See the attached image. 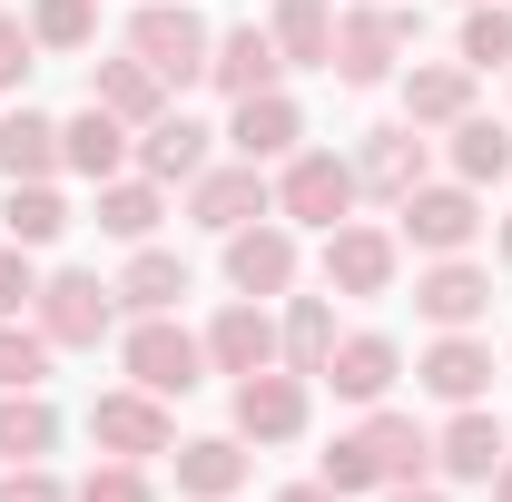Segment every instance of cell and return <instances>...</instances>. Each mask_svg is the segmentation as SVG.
Masks as SVG:
<instances>
[{"label":"cell","instance_id":"cell-29","mask_svg":"<svg viewBox=\"0 0 512 502\" xmlns=\"http://www.w3.org/2000/svg\"><path fill=\"white\" fill-rule=\"evenodd\" d=\"M444 168L463 178V188H503V178H512V128L483 119V109H473V119H453V128H444Z\"/></svg>","mask_w":512,"mask_h":502},{"label":"cell","instance_id":"cell-23","mask_svg":"<svg viewBox=\"0 0 512 502\" xmlns=\"http://www.w3.org/2000/svg\"><path fill=\"white\" fill-rule=\"evenodd\" d=\"M109 286H119V315H178V306L197 296L188 256H178V247H158V237H148V247H128V266L109 276Z\"/></svg>","mask_w":512,"mask_h":502},{"label":"cell","instance_id":"cell-22","mask_svg":"<svg viewBox=\"0 0 512 502\" xmlns=\"http://www.w3.org/2000/svg\"><path fill=\"white\" fill-rule=\"evenodd\" d=\"M128 148H138V128H128V119H109V109L89 99L79 119H60V178L99 188V178H119V168H128Z\"/></svg>","mask_w":512,"mask_h":502},{"label":"cell","instance_id":"cell-34","mask_svg":"<svg viewBox=\"0 0 512 502\" xmlns=\"http://www.w3.org/2000/svg\"><path fill=\"white\" fill-rule=\"evenodd\" d=\"M30 40H40L50 60L99 50V0H30Z\"/></svg>","mask_w":512,"mask_h":502},{"label":"cell","instance_id":"cell-33","mask_svg":"<svg viewBox=\"0 0 512 502\" xmlns=\"http://www.w3.org/2000/svg\"><path fill=\"white\" fill-rule=\"evenodd\" d=\"M50 453H60V404L40 384L0 394V463H50Z\"/></svg>","mask_w":512,"mask_h":502},{"label":"cell","instance_id":"cell-2","mask_svg":"<svg viewBox=\"0 0 512 502\" xmlns=\"http://www.w3.org/2000/svg\"><path fill=\"white\" fill-rule=\"evenodd\" d=\"M355 158H345V148H296V158H276V217H286V227H296V237H306V227H345V217H355Z\"/></svg>","mask_w":512,"mask_h":502},{"label":"cell","instance_id":"cell-6","mask_svg":"<svg viewBox=\"0 0 512 502\" xmlns=\"http://www.w3.org/2000/svg\"><path fill=\"white\" fill-rule=\"evenodd\" d=\"M404 50H414V20L394 10V0H355V10H335V79L345 89H384L394 69H404Z\"/></svg>","mask_w":512,"mask_h":502},{"label":"cell","instance_id":"cell-31","mask_svg":"<svg viewBox=\"0 0 512 502\" xmlns=\"http://www.w3.org/2000/svg\"><path fill=\"white\" fill-rule=\"evenodd\" d=\"M335 296H286L276 315V365H296V375H325V355H335Z\"/></svg>","mask_w":512,"mask_h":502},{"label":"cell","instance_id":"cell-11","mask_svg":"<svg viewBox=\"0 0 512 502\" xmlns=\"http://www.w3.org/2000/svg\"><path fill=\"white\" fill-rule=\"evenodd\" d=\"M89 443L119 453V463H148V453L178 443V414H168V394H148V384H109V394L89 404Z\"/></svg>","mask_w":512,"mask_h":502},{"label":"cell","instance_id":"cell-28","mask_svg":"<svg viewBox=\"0 0 512 502\" xmlns=\"http://www.w3.org/2000/svg\"><path fill=\"white\" fill-rule=\"evenodd\" d=\"M69 227H79V217H69V197H60V178H20V188L0 197V237H10V247H60Z\"/></svg>","mask_w":512,"mask_h":502},{"label":"cell","instance_id":"cell-16","mask_svg":"<svg viewBox=\"0 0 512 502\" xmlns=\"http://www.w3.org/2000/svg\"><path fill=\"white\" fill-rule=\"evenodd\" d=\"M197 335H207V375H227V384L256 375V365H276V306L266 296H227Z\"/></svg>","mask_w":512,"mask_h":502},{"label":"cell","instance_id":"cell-42","mask_svg":"<svg viewBox=\"0 0 512 502\" xmlns=\"http://www.w3.org/2000/svg\"><path fill=\"white\" fill-rule=\"evenodd\" d=\"M375 502H444V483H384Z\"/></svg>","mask_w":512,"mask_h":502},{"label":"cell","instance_id":"cell-47","mask_svg":"<svg viewBox=\"0 0 512 502\" xmlns=\"http://www.w3.org/2000/svg\"><path fill=\"white\" fill-rule=\"evenodd\" d=\"M503 79H512V69H503Z\"/></svg>","mask_w":512,"mask_h":502},{"label":"cell","instance_id":"cell-30","mask_svg":"<svg viewBox=\"0 0 512 502\" xmlns=\"http://www.w3.org/2000/svg\"><path fill=\"white\" fill-rule=\"evenodd\" d=\"M266 40L286 69H325L335 60V0H276L266 10Z\"/></svg>","mask_w":512,"mask_h":502},{"label":"cell","instance_id":"cell-24","mask_svg":"<svg viewBox=\"0 0 512 502\" xmlns=\"http://www.w3.org/2000/svg\"><path fill=\"white\" fill-rule=\"evenodd\" d=\"M89 217H99V237L148 247V237L168 227V188H158V178H138V168H119V178H99V188H89Z\"/></svg>","mask_w":512,"mask_h":502},{"label":"cell","instance_id":"cell-10","mask_svg":"<svg viewBox=\"0 0 512 502\" xmlns=\"http://www.w3.org/2000/svg\"><path fill=\"white\" fill-rule=\"evenodd\" d=\"M296 276H306V237L286 227V217H247L237 237H227V286L237 296H296Z\"/></svg>","mask_w":512,"mask_h":502},{"label":"cell","instance_id":"cell-37","mask_svg":"<svg viewBox=\"0 0 512 502\" xmlns=\"http://www.w3.org/2000/svg\"><path fill=\"white\" fill-rule=\"evenodd\" d=\"M69 502H158V483H148V463H119V453H99V463L69 483Z\"/></svg>","mask_w":512,"mask_h":502},{"label":"cell","instance_id":"cell-21","mask_svg":"<svg viewBox=\"0 0 512 502\" xmlns=\"http://www.w3.org/2000/svg\"><path fill=\"white\" fill-rule=\"evenodd\" d=\"M207 89H217V99H256V89H286V60H276L266 20H237V30H217V50H207Z\"/></svg>","mask_w":512,"mask_h":502},{"label":"cell","instance_id":"cell-7","mask_svg":"<svg viewBox=\"0 0 512 502\" xmlns=\"http://www.w3.org/2000/svg\"><path fill=\"white\" fill-rule=\"evenodd\" d=\"M178 197H188V227L237 237L247 217H276V168H256V158H207Z\"/></svg>","mask_w":512,"mask_h":502},{"label":"cell","instance_id":"cell-26","mask_svg":"<svg viewBox=\"0 0 512 502\" xmlns=\"http://www.w3.org/2000/svg\"><path fill=\"white\" fill-rule=\"evenodd\" d=\"M365 453H375L384 483H434V434L414 424V414H394V404H365Z\"/></svg>","mask_w":512,"mask_h":502},{"label":"cell","instance_id":"cell-14","mask_svg":"<svg viewBox=\"0 0 512 502\" xmlns=\"http://www.w3.org/2000/svg\"><path fill=\"white\" fill-rule=\"evenodd\" d=\"M207 158H227V138H217L207 119H188V109H158V119L138 128V148H128V168L158 178V188H188Z\"/></svg>","mask_w":512,"mask_h":502},{"label":"cell","instance_id":"cell-45","mask_svg":"<svg viewBox=\"0 0 512 502\" xmlns=\"http://www.w3.org/2000/svg\"><path fill=\"white\" fill-rule=\"evenodd\" d=\"M493 256H503V266H512V217H503V227H493Z\"/></svg>","mask_w":512,"mask_h":502},{"label":"cell","instance_id":"cell-5","mask_svg":"<svg viewBox=\"0 0 512 502\" xmlns=\"http://www.w3.org/2000/svg\"><path fill=\"white\" fill-rule=\"evenodd\" d=\"M325 296H355V306H375L404 286V237L375 227V217H345V227H325V256H316Z\"/></svg>","mask_w":512,"mask_h":502},{"label":"cell","instance_id":"cell-39","mask_svg":"<svg viewBox=\"0 0 512 502\" xmlns=\"http://www.w3.org/2000/svg\"><path fill=\"white\" fill-rule=\"evenodd\" d=\"M40 40H30V10H0V89H30Z\"/></svg>","mask_w":512,"mask_h":502},{"label":"cell","instance_id":"cell-4","mask_svg":"<svg viewBox=\"0 0 512 502\" xmlns=\"http://www.w3.org/2000/svg\"><path fill=\"white\" fill-rule=\"evenodd\" d=\"M119 375L178 404V394L207 384V335H188L178 315H128V325H119Z\"/></svg>","mask_w":512,"mask_h":502},{"label":"cell","instance_id":"cell-25","mask_svg":"<svg viewBox=\"0 0 512 502\" xmlns=\"http://www.w3.org/2000/svg\"><path fill=\"white\" fill-rule=\"evenodd\" d=\"M473 89H483V69H463V60H404V119L453 128V119H473Z\"/></svg>","mask_w":512,"mask_h":502},{"label":"cell","instance_id":"cell-8","mask_svg":"<svg viewBox=\"0 0 512 502\" xmlns=\"http://www.w3.org/2000/svg\"><path fill=\"white\" fill-rule=\"evenodd\" d=\"M394 237H404L414 256H473V237H483V188L424 178V188L394 207Z\"/></svg>","mask_w":512,"mask_h":502},{"label":"cell","instance_id":"cell-19","mask_svg":"<svg viewBox=\"0 0 512 502\" xmlns=\"http://www.w3.org/2000/svg\"><path fill=\"white\" fill-rule=\"evenodd\" d=\"M503 453H512V424L493 404H453L444 434H434V473H444V483H493Z\"/></svg>","mask_w":512,"mask_h":502},{"label":"cell","instance_id":"cell-36","mask_svg":"<svg viewBox=\"0 0 512 502\" xmlns=\"http://www.w3.org/2000/svg\"><path fill=\"white\" fill-rule=\"evenodd\" d=\"M50 335L40 325H20V315H0V394H20V384H50Z\"/></svg>","mask_w":512,"mask_h":502},{"label":"cell","instance_id":"cell-40","mask_svg":"<svg viewBox=\"0 0 512 502\" xmlns=\"http://www.w3.org/2000/svg\"><path fill=\"white\" fill-rule=\"evenodd\" d=\"M30 306H40V256L0 237V315H30Z\"/></svg>","mask_w":512,"mask_h":502},{"label":"cell","instance_id":"cell-15","mask_svg":"<svg viewBox=\"0 0 512 502\" xmlns=\"http://www.w3.org/2000/svg\"><path fill=\"white\" fill-rule=\"evenodd\" d=\"M227 158H256V168H276V158H296L306 148V109L286 99V89H256V99H227Z\"/></svg>","mask_w":512,"mask_h":502},{"label":"cell","instance_id":"cell-18","mask_svg":"<svg viewBox=\"0 0 512 502\" xmlns=\"http://www.w3.org/2000/svg\"><path fill=\"white\" fill-rule=\"evenodd\" d=\"M414 384H424L434 404H483V394H493V345H483L473 325H444V335L414 355Z\"/></svg>","mask_w":512,"mask_h":502},{"label":"cell","instance_id":"cell-38","mask_svg":"<svg viewBox=\"0 0 512 502\" xmlns=\"http://www.w3.org/2000/svg\"><path fill=\"white\" fill-rule=\"evenodd\" d=\"M316 483H335L345 502H365V493H384V473H375V453H365V434H335L325 443V463H316Z\"/></svg>","mask_w":512,"mask_h":502},{"label":"cell","instance_id":"cell-46","mask_svg":"<svg viewBox=\"0 0 512 502\" xmlns=\"http://www.w3.org/2000/svg\"><path fill=\"white\" fill-rule=\"evenodd\" d=\"M463 10H473V0H463Z\"/></svg>","mask_w":512,"mask_h":502},{"label":"cell","instance_id":"cell-1","mask_svg":"<svg viewBox=\"0 0 512 502\" xmlns=\"http://www.w3.org/2000/svg\"><path fill=\"white\" fill-rule=\"evenodd\" d=\"M227 434L256 443V453H276V443H306V424H316V375H296V365H256V375H237V394H227Z\"/></svg>","mask_w":512,"mask_h":502},{"label":"cell","instance_id":"cell-32","mask_svg":"<svg viewBox=\"0 0 512 502\" xmlns=\"http://www.w3.org/2000/svg\"><path fill=\"white\" fill-rule=\"evenodd\" d=\"M0 178H10V188H20V178H60V119H40L30 99L0 109Z\"/></svg>","mask_w":512,"mask_h":502},{"label":"cell","instance_id":"cell-43","mask_svg":"<svg viewBox=\"0 0 512 502\" xmlns=\"http://www.w3.org/2000/svg\"><path fill=\"white\" fill-rule=\"evenodd\" d=\"M276 502H345V493H335V483H286Z\"/></svg>","mask_w":512,"mask_h":502},{"label":"cell","instance_id":"cell-13","mask_svg":"<svg viewBox=\"0 0 512 502\" xmlns=\"http://www.w3.org/2000/svg\"><path fill=\"white\" fill-rule=\"evenodd\" d=\"M325 394H335V404H384V394H394V384H404V345H394V335H384V325H345V335H335V355H325Z\"/></svg>","mask_w":512,"mask_h":502},{"label":"cell","instance_id":"cell-41","mask_svg":"<svg viewBox=\"0 0 512 502\" xmlns=\"http://www.w3.org/2000/svg\"><path fill=\"white\" fill-rule=\"evenodd\" d=\"M0 502H69V483L50 463H0Z\"/></svg>","mask_w":512,"mask_h":502},{"label":"cell","instance_id":"cell-3","mask_svg":"<svg viewBox=\"0 0 512 502\" xmlns=\"http://www.w3.org/2000/svg\"><path fill=\"white\" fill-rule=\"evenodd\" d=\"M30 325H40L60 355H99V345L119 335V286H109V276H89V266H60V276H40Z\"/></svg>","mask_w":512,"mask_h":502},{"label":"cell","instance_id":"cell-27","mask_svg":"<svg viewBox=\"0 0 512 502\" xmlns=\"http://www.w3.org/2000/svg\"><path fill=\"white\" fill-rule=\"evenodd\" d=\"M89 99H99V109H109V119H128V128H148V119H158V109H168V99H178V89H168V79H158V69L138 60V50H119V60H89Z\"/></svg>","mask_w":512,"mask_h":502},{"label":"cell","instance_id":"cell-35","mask_svg":"<svg viewBox=\"0 0 512 502\" xmlns=\"http://www.w3.org/2000/svg\"><path fill=\"white\" fill-rule=\"evenodd\" d=\"M453 60L463 69H512V0H473V10H463Z\"/></svg>","mask_w":512,"mask_h":502},{"label":"cell","instance_id":"cell-12","mask_svg":"<svg viewBox=\"0 0 512 502\" xmlns=\"http://www.w3.org/2000/svg\"><path fill=\"white\" fill-rule=\"evenodd\" d=\"M424 178H434V148H424V128H414V119L365 128V138H355V188L375 197V207H404Z\"/></svg>","mask_w":512,"mask_h":502},{"label":"cell","instance_id":"cell-20","mask_svg":"<svg viewBox=\"0 0 512 502\" xmlns=\"http://www.w3.org/2000/svg\"><path fill=\"white\" fill-rule=\"evenodd\" d=\"M168 473H178V493H188V502H237V493H247V473H256V443L188 434V443H168Z\"/></svg>","mask_w":512,"mask_h":502},{"label":"cell","instance_id":"cell-44","mask_svg":"<svg viewBox=\"0 0 512 502\" xmlns=\"http://www.w3.org/2000/svg\"><path fill=\"white\" fill-rule=\"evenodd\" d=\"M483 493H493V502H512V453L493 463V483H483Z\"/></svg>","mask_w":512,"mask_h":502},{"label":"cell","instance_id":"cell-9","mask_svg":"<svg viewBox=\"0 0 512 502\" xmlns=\"http://www.w3.org/2000/svg\"><path fill=\"white\" fill-rule=\"evenodd\" d=\"M128 50L158 69L168 89H188V79H207V50H217V30L197 20V0H138V20H128Z\"/></svg>","mask_w":512,"mask_h":502},{"label":"cell","instance_id":"cell-17","mask_svg":"<svg viewBox=\"0 0 512 502\" xmlns=\"http://www.w3.org/2000/svg\"><path fill=\"white\" fill-rule=\"evenodd\" d=\"M414 315H424L434 335H444V325H483V315H493V266H473V256H424Z\"/></svg>","mask_w":512,"mask_h":502}]
</instances>
